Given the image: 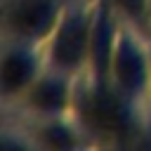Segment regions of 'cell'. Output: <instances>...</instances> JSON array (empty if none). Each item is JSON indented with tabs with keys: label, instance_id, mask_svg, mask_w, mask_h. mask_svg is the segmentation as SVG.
I'll use <instances>...</instances> for the list:
<instances>
[{
	"label": "cell",
	"instance_id": "1",
	"mask_svg": "<svg viewBox=\"0 0 151 151\" xmlns=\"http://www.w3.org/2000/svg\"><path fill=\"white\" fill-rule=\"evenodd\" d=\"M71 113L92 144H125L142 130V109L118 94L109 80L92 76L78 78Z\"/></svg>",
	"mask_w": 151,
	"mask_h": 151
},
{
	"label": "cell",
	"instance_id": "2",
	"mask_svg": "<svg viewBox=\"0 0 151 151\" xmlns=\"http://www.w3.org/2000/svg\"><path fill=\"white\" fill-rule=\"evenodd\" d=\"M106 80L142 111L151 106V35L127 21H118L106 64Z\"/></svg>",
	"mask_w": 151,
	"mask_h": 151
},
{
	"label": "cell",
	"instance_id": "7",
	"mask_svg": "<svg viewBox=\"0 0 151 151\" xmlns=\"http://www.w3.org/2000/svg\"><path fill=\"white\" fill-rule=\"evenodd\" d=\"M28 139L38 149H50V151H61V149H76L92 144L85 130L78 125L73 113L66 116H50V118H31L28 127Z\"/></svg>",
	"mask_w": 151,
	"mask_h": 151
},
{
	"label": "cell",
	"instance_id": "10",
	"mask_svg": "<svg viewBox=\"0 0 151 151\" xmlns=\"http://www.w3.org/2000/svg\"><path fill=\"white\" fill-rule=\"evenodd\" d=\"M66 2H78V0H66Z\"/></svg>",
	"mask_w": 151,
	"mask_h": 151
},
{
	"label": "cell",
	"instance_id": "3",
	"mask_svg": "<svg viewBox=\"0 0 151 151\" xmlns=\"http://www.w3.org/2000/svg\"><path fill=\"white\" fill-rule=\"evenodd\" d=\"M92 24H94V0L66 2L52 33L40 45L45 64L80 78L90 64Z\"/></svg>",
	"mask_w": 151,
	"mask_h": 151
},
{
	"label": "cell",
	"instance_id": "4",
	"mask_svg": "<svg viewBox=\"0 0 151 151\" xmlns=\"http://www.w3.org/2000/svg\"><path fill=\"white\" fill-rule=\"evenodd\" d=\"M64 5L66 0H5L2 35L7 40L42 45L59 21Z\"/></svg>",
	"mask_w": 151,
	"mask_h": 151
},
{
	"label": "cell",
	"instance_id": "6",
	"mask_svg": "<svg viewBox=\"0 0 151 151\" xmlns=\"http://www.w3.org/2000/svg\"><path fill=\"white\" fill-rule=\"evenodd\" d=\"M42 68H45V57L40 45L5 38L2 57H0V87L5 101L17 104Z\"/></svg>",
	"mask_w": 151,
	"mask_h": 151
},
{
	"label": "cell",
	"instance_id": "5",
	"mask_svg": "<svg viewBox=\"0 0 151 151\" xmlns=\"http://www.w3.org/2000/svg\"><path fill=\"white\" fill-rule=\"evenodd\" d=\"M76 83H78L76 76H68V73L45 64V68L35 76V80L21 94L17 106L21 111H26L31 118L66 116L73 111Z\"/></svg>",
	"mask_w": 151,
	"mask_h": 151
},
{
	"label": "cell",
	"instance_id": "9",
	"mask_svg": "<svg viewBox=\"0 0 151 151\" xmlns=\"http://www.w3.org/2000/svg\"><path fill=\"white\" fill-rule=\"evenodd\" d=\"M149 35H151V0H149Z\"/></svg>",
	"mask_w": 151,
	"mask_h": 151
},
{
	"label": "cell",
	"instance_id": "8",
	"mask_svg": "<svg viewBox=\"0 0 151 151\" xmlns=\"http://www.w3.org/2000/svg\"><path fill=\"white\" fill-rule=\"evenodd\" d=\"M120 21L142 28L149 35V0H106Z\"/></svg>",
	"mask_w": 151,
	"mask_h": 151
}]
</instances>
